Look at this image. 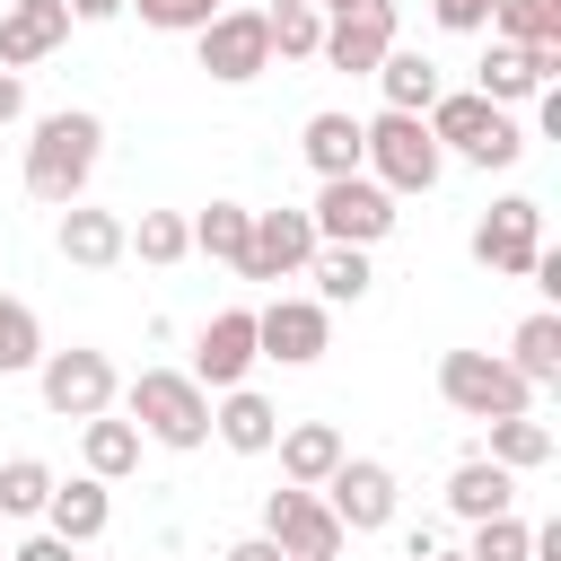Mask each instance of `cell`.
<instances>
[{
    "instance_id": "5",
    "label": "cell",
    "mask_w": 561,
    "mask_h": 561,
    "mask_svg": "<svg viewBox=\"0 0 561 561\" xmlns=\"http://www.w3.org/2000/svg\"><path fill=\"white\" fill-rule=\"evenodd\" d=\"M307 219H316V245H386L403 210H394V193L377 175H316Z\"/></svg>"
},
{
    "instance_id": "21",
    "label": "cell",
    "mask_w": 561,
    "mask_h": 561,
    "mask_svg": "<svg viewBox=\"0 0 561 561\" xmlns=\"http://www.w3.org/2000/svg\"><path fill=\"white\" fill-rule=\"evenodd\" d=\"M114 482H96V473H70V482H53V500H44V526L61 535V543H96L105 535V517H114V500H105Z\"/></svg>"
},
{
    "instance_id": "8",
    "label": "cell",
    "mask_w": 561,
    "mask_h": 561,
    "mask_svg": "<svg viewBox=\"0 0 561 561\" xmlns=\"http://www.w3.org/2000/svg\"><path fill=\"white\" fill-rule=\"evenodd\" d=\"M535 254H543V202L500 193V202L473 219V263H482V272H500V280H526V272H535Z\"/></svg>"
},
{
    "instance_id": "3",
    "label": "cell",
    "mask_w": 561,
    "mask_h": 561,
    "mask_svg": "<svg viewBox=\"0 0 561 561\" xmlns=\"http://www.w3.org/2000/svg\"><path fill=\"white\" fill-rule=\"evenodd\" d=\"M430 123V140L438 149H456L465 167H517L526 158V123L508 114V105H491V96H473V88H438V105L421 114Z\"/></svg>"
},
{
    "instance_id": "45",
    "label": "cell",
    "mask_w": 561,
    "mask_h": 561,
    "mask_svg": "<svg viewBox=\"0 0 561 561\" xmlns=\"http://www.w3.org/2000/svg\"><path fill=\"white\" fill-rule=\"evenodd\" d=\"M254 9H289V0H254Z\"/></svg>"
},
{
    "instance_id": "14",
    "label": "cell",
    "mask_w": 561,
    "mask_h": 561,
    "mask_svg": "<svg viewBox=\"0 0 561 561\" xmlns=\"http://www.w3.org/2000/svg\"><path fill=\"white\" fill-rule=\"evenodd\" d=\"M254 307H219L202 333H193V377L210 386V394H228V386H245L254 377Z\"/></svg>"
},
{
    "instance_id": "23",
    "label": "cell",
    "mask_w": 561,
    "mask_h": 561,
    "mask_svg": "<svg viewBox=\"0 0 561 561\" xmlns=\"http://www.w3.org/2000/svg\"><path fill=\"white\" fill-rule=\"evenodd\" d=\"M500 359H508L535 394H552V386H561V316H552V307H535V316L508 333V351H500Z\"/></svg>"
},
{
    "instance_id": "29",
    "label": "cell",
    "mask_w": 561,
    "mask_h": 561,
    "mask_svg": "<svg viewBox=\"0 0 561 561\" xmlns=\"http://www.w3.org/2000/svg\"><path fill=\"white\" fill-rule=\"evenodd\" d=\"M245 237H254V210L245 202H210V210H193V254H210V263H245Z\"/></svg>"
},
{
    "instance_id": "26",
    "label": "cell",
    "mask_w": 561,
    "mask_h": 561,
    "mask_svg": "<svg viewBox=\"0 0 561 561\" xmlns=\"http://www.w3.org/2000/svg\"><path fill=\"white\" fill-rule=\"evenodd\" d=\"M307 280H316V298H324V307H359V298L377 289L368 245H316V254H307Z\"/></svg>"
},
{
    "instance_id": "12",
    "label": "cell",
    "mask_w": 561,
    "mask_h": 561,
    "mask_svg": "<svg viewBox=\"0 0 561 561\" xmlns=\"http://www.w3.org/2000/svg\"><path fill=\"white\" fill-rule=\"evenodd\" d=\"M254 351L280 359V368H316V359L333 351L324 298H272V307H254Z\"/></svg>"
},
{
    "instance_id": "37",
    "label": "cell",
    "mask_w": 561,
    "mask_h": 561,
    "mask_svg": "<svg viewBox=\"0 0 561 561\" xmlns=\"http://www.w3.org/2000/svg\"><path fill=\"white\" fill-rule=\"evenodd\" d=\"M430 18H438L447 35H482V26H491V0H430Z\"/></svg>"
},
{
    "instance_id": "19",
    "label": "cell",
    "mask_w": 561,
    "mask_h": 561,
    "mask_svg": "<svg viewBox=\"0 0 561 561\" xmlns=\"http://www.w3.org/2000/svg\"><path fill=\"white\" fill-rule=\"evenodd\" d=\"M53 245H61V263H79V272H105V263H123V210L70 202V210H61V228H53Z\"/></svg>"
},
{
    "instance_id": "25",
    "label": "cell",
    "mask_w": 561,
    "mask_h": 561,
    "mask_svg": "<svg viewBox=\"0 0 561 561\" xmlns=\"http://www.w3.org/2000/svg\"><path fill=\"white\" fill-rule=\"evenodd\" d=\"M298 149H307V167H316V175H359V114H342V105L307 114Z\"/></svg>"
},
{
    "instance_id": "30",
    "label": "cell",
    "mask_w": 561,
    "mask_h": 561,
    "mask_svg": "<svg viewBox=\"0 0 561 561\" xmlns=\"http://www.w3.org/2000/svg\"><path fill=\"white\" fill-rule=\"evenodd\" d=\"M482 456L508 465V473H535V465H552V421L508 412V421H491V447H482Z\"/></svg>"
},
{
    "instance_id": "22",
    "label": "cell",
    "mask_w": 561,
    "mask_h": 561,
    "mask_svg": "<svg viewBox=\"0 0 561 561\" xmlns=\"http://www.w3.org/2000/svg\"><path fill=\"white\" fill-rule=\"evenodd\" d=\"M368 79L386 88V105H394V114H430V105H438V88H447V79H438V61H430V53H412V44H386V61H377Z\"/></svg>"
},
{
    "instance_id": "31",
    "label": "cell",
    "mask_w": 561,
    "mask_h": 561,
    "mask_svg": "<svg viewBox=\"0 0 561 561\" xmlns=\"http://www.w3.org/2000/svg\"><path fill=\"white\" fill-rule=\"evenodd\" d=\"M53 465L44 456H0V517H44V500H53Z\"/></svg>"
},
{
    "instance_id": "41",
    "label": "cell",
    "mask_w": 561,
    "mask_h": 561,
    "mask_svg": "<svg viewBox=\"0 0 561 561\" xmlns=\"http://www.w3.org/2000/svg\"><path fill=\"white\" fill-rule=\"evenodd\" d=\"M26 114V70H0V131Z\"/></svg>"
},
{
    "instance_id": "24",
    "label": "cell",
    "mask_w": 561,
    "mask_h": 561,
    "mask_svg": "<svg viewBox=\"0 0 561 561\" xmlns=\"http://www.w3.org/2000/svg\"><path fill=\"white\" fill-rule=\"evenodd\" d=\"M447 508L473 526V517H500V508H517V473L508 465H491V456H465L456 473H447Z\"/></svg>"
},
{
    "instance_id": "11",
    "label": "cell",
    "mask_w": 561,
    "mask_h": 561,
    "mask_svg": "<svg viewBox=\"0 0 561 561\" xmlns=\"http://www.w3.org/2000/svg\"><path fill=\"white\" fill-rule=\"evenodd\" d=\"M263 535L289 552V561H333L351 535H342V517L324 508V491H298V482H280V491H263Z\"/></svg>"
},
{
    "instance_id": "9",
    "label": "cell",
    "mask_w": 561,
    "mask_h": 561,
    "mask_svg": "<svg viewBox=\"0 0 561 561\" xmlns=\"http://www.w3.org/2000/svg\"><path fill=\"white\" fill-rule=\"evenodd\" d=\"M193 44H202V70L219 88H245L272 70V18L263 9H219L210 26H193Z\"/></svg>"
},
{
    "instance_id": "15",
    "label": "cell",
    "mask_w": 561,
    "mask_h": 561,
    "mask_svg": "<svg viewBox=\"0 0 561 561\" xmlns=\"http://www.w3.org/2000/svg\"><path fill=\"white\" fill-rule=\"evenodd\" d=\"M316 254V219L307 210H254V237H245V280H298Z\"/></svg>"
},
{
    "instance_id": "28",
    "label": "cell",
    "mask_w": 561,
    "mask_h": 561,
    "mask_svg": "<svg viewBox=\"0 0 561 561\" xmlns=\"http://www.w3.org/2000/svg\"><path fill=\"white\" fill-rule=\"evenodd\" d=\"M123 254H140V263H184L193 254V219L184 210H140V219H123Z\"/></svg>"
},
{
    "instance_id": "6",
    "label": "cell",
    "mask_w": 561,
    "mask_h": 561,
    "mask_svg": "<svg viewBox=\"0 0 561 561\" xmlns=\"http://www.w3.org/2000/svg\"><path fill=\"white\" fill-rule=\"evenodd\" d=\"M35 394H44V412H53V421H96V412H114L123 377H114V359H105V351L70 342V351H44V359H35Z\"/></svg>"
},
{
    "instance_id": "35",
    "label": "cell",
    "mask_w": 561,
    "mask_h": 561,
    "mask_svg": "<svg viewBox=\"0 0 561 561\" xmlns=\"http://www.w3.org/2000/svg\"><path fill=\"white\" fill-rule=\"evenodd\" d=\"M35 359H44L35 307H26V298H0V377H18V368H35Z\"/></svg>"
},
{
    "instance_id": "44",
    "label": "cell",
    "mask_w": 561,
    "mask_h": 561,
    "mask_svg": "<svg viewBox=\"0 0 561 561\" xmlns=\"http://www.w3.org/2000/svg\"><path fill=\"white\" fill-rule=\"evenodd\" d=\"M421 561H465V552H447V543H438V552H421Z\"/></svg>"
},
{
    "instance_id": "20",
    "label": "cell",
    "mask_w": 561,
    "mask_h": 561,
    "mask_svg": "<svg viewBox=\"0 0 561 561\" xmlns=\"http://www.w3.org/2000/svg\"><path fill=\"white\" fill-rule=\"evenodd\" d=\"M272 456H280V482H298V491H316L351 447H342V430L333 421H280V438H272Z\"/></svg>"
},
{
    "instance_id": "13",
    "label": "cell",
    "mask_w": 561,
    "mask_h": 561,
    "mask_svg": "<svg viewBox=\"0 0 561 561\" xmlns=\"http://www.w3.org/2000/svg\"><path fill=\"white\" fill-rule=\"evenodd\" d=\"M552 79H561V44H508V35H491V53L473 61V96H491V105H526Z\"/></svg>"
},
{
    "instance_id": "43",
    "label": "cell",
    "mask_w": 561,
    "mask_h": 561,
    "mask_svg": "<svg viewBox=\"0 0 561 561\" xmlns=\"http://www.w3.org/2000/svg\"><path fill=\"white\" fill-rule=\"evenodd\" d=\"M307 9H324V18H342V9H359V0H307Z\"/></svg>"
},
{
    "instance_id": "4",
    "label": "cell",
    "mask_w": 561,
    "mask_h": 561,
    "mask_svg": "<svg viewBox=\"0 0 561 561\" xmlns=\"http://www.w3.org/2000/svg\"><path fill=\"white\" fill-rule=\"evenodd\" d=\"M359 175H377V184L403 202V193H430V184L447 175V149L430 140L421 114H394V105H386L377 123H359Z\"/></svg>"
},
{
    "instance_id": "39",
    "label": "cell",
    "mask_w": 561,
    "mask_h": 561,
    "mask_svg": "<svg viewBox=\"0 0 561 561\" xmlns=\"http://www.w3.org/2000/svg\"><path fill=\"white\" fill-rule=\"evenodd\" d=\"M535 131H543V140H561V79H552V88H535Z\"/></svg>"
},
{
    "instance_id": "7",
    "label": "cell",
    "mask_w": 561,
    "mask_h": 561,
    "mask_svg": "<svg viewBox=\"0 0 561 561\" xmlns=\"http://www.w3.org/2000/svg\"><path fill=\"white\" fill-rule=\"evenodd\" d=\"M438 394H447L465 421H508V412H535V386H526L500 351H447V359H438Z\"/></svg>"
},
{
    "instance_id": "18",
    "label": "cell",
    "mask_w": 561,
    "mask_h": 561,
    "mask_svg": "<svg viewBox=\"0 0 561 561\" xmlns=\"http://www.w3.org/2000/svg\"><path fill=\"white\" fill-rule=\"evenodd\" d=\"M210 438H219V447H237V456H272V438H280V412H272V394H254V386H228V394H210Z\"/></svg>"
},
{
    "instance_id": "38",
    "label": "cell",
    "mask_w": 561,
    "mask_h": 561,
    "mask_svg": "<svg viewBox=\"0 0 561 561\" xmlns=\"http://www.w3.org/2000/svg\"><path fill=\"white\" fill-rule=\"evenodd\" d=\"M9 561H79V543H61V535L44 526V535H26V543H9Z\"/></svg>"
},
{
    "instance_id": "40",
    "label": "cell",
    "mask_w": 561,
    "mask_h": 561,
    "mask_svg": "<svg viewBox=\"0 0 561 561\" xmlns=\"http://www.w3.org/2000/svg\"><path fill=\"white\" fill-rule=\"evenodd\" d=\"M219 561H289V552H280V543H272V535H237V543H228V552H219Z\"/></svg>"
},
{
    "instance_id": "34",
    "label": "cell",
    "mask_w": 561,
    "mask_h": 561,
    "mask_svg": "<svg viewBox=\"0 0 561 561\" xmlns=\"http://www.w3.org/2000/svg\"><path fill=\"white\" fill-rule=\"evenodd\" d=\"M491 26L508 44H561V0H491Z\"/></svg>"
},
{
    "instance_id": "33",
    "label": "cell",
    "mask_w": 561,
    "mask_h": 561,
    "mask_svg": "<svg viewBox=\"0 0 561 561\" xmlns=\"http://www.w3.org/2000/svg\"><path fill=\"white\" fill-rule=\"evenodd\" d=\"M526 543H535V526H526L517 508H500V517H473L465 561H526Z\"/></svg>"
},
{
    "instance_id": "46",
    "label": "cell",
    "mask_w": 561,
    "mask_h": 561,
    "mask_svg": "<svg viewBox=\"0 0 561 561\" xmlns=\"http://www.w3.org/2000/svg\"><path fill=\"white\" fill-rule=\"evenodd\" d=\"M0 561H9V543H0Z\"/></svg>"
},
{
    "instance_id": "10",
    "label": "cell",
    "mask_w": 561,
    "mask_h": 561,
    "mask_svg": "<svg viewBox=\"0 0 561 561\" xmlns=\"http://www.w3.org/2000/svg\"><path fill=\"white\" fill-rule=\"evenodd\" d=\"M316 491H324V508L342 517V535H386V526H394V500H403V491H394V465H377V456H342Z\"/></svg>"
},
{
    "instance_id": "32",
    "label": "cell",
    "mask_w": 561,
    "mask_h": 561,
    "mask_svg": "<svg viewBox=\"0 0 561 561\" xmlns=\"http://www.w3.org/2000/svg\"><path fill=\"white\" fill-rule=\"evenodd\" d=\"M263 18H272V61H316V44H324V9L289 0V9H263Z\"/></svg>"
},
{
    "instance_id": "16",
    "label": "cell",
    "mask_w": 561,
    "mask_h": 561,
    "mask_svg": "<svg viewBox=\"0 0 561 561\" xmlns=\"http://www.w3.org/2000/svg\"><path fill=\"white\" fill-rule=\"evenodd\" d=\"M386 44H394V0H359V9L324 18L316 61H333V70H351V79H368V70L386 61Z\"/></svg>"
},
{
    "instance_id": "17",
    "label": "cell",
    "mask_w": 561,
    "mask_h": 561,
    "mask_svg": "<svg viewBox=\"0 0 561 561\" xmlns=\"http://www.w3.org/2000/svg\"><path fill=\"white\" fill-rule=\"evenodd\" d=\"M53 44H70V0H0V70H35Z\"/></svg>"
},
{
    "instance_id": "27",
    "label": "cell",
    "mask_w": 561,
    "mask_h": 561,
    "mask_svg": "<svg viewBox=\"0 0 561 561\" xmlns=\"http://www.w3.org/2000/svg\"><path fill=\"white\" fill-rule=\"evenodd\" d=\"M79 465H88L96 482H123V473H140V430H131V421H114V412L79 421Z\"/></svg>"
},
{
    "instance_id": "2",
    "label": "cell",
    "mask_w": 561,
    "mask_h": 561,
    "mask_svg": "<svg viewBox=\"0 0 561 561\" xmlns=\"http://www.w3.org/2000/svg\"><path fill=\"white\" fill-rule=\"evenodd\" d=\"M123 403H131V430H140L149 447H175V456L210 447V386H202L193 368H140V377L123 386Z\"/></svg>"
},
{
    "instance_id": "1",
    "label": "cell",
    "mask_w": 561,
    "mask_h": 561,
    "mask_svg": "<svg viewBox=\"0 0 561 561\" xmlns=\"http://www.w3.org/2000/svg\"><path fill=\"white\" fill-rule=\"evenodd\" d=\"M96 158H105V123H96L88 105H61V114H44V123H35V140H26V202H44V210H70V202L88 193Z\"/></svg>"
},
{
    "instance_id": "36",
    "label": "cell",
    "mask_w": 561,
    "mask_h": 561,
    "mask_svg": "<svg viewBox=\"0 0 561 561\" xmlns=\"http://www.w3.org/2000/svg\"><path fill=\"white\" fill-rule=\"evenodd\" d=\"M123 9H140V26H158V35H193L219 18V0H123Z\"/></svg>"
},
{
    "instance_id": "42",
    "label": "cell",
    "mask_w": 561,
    "mask_h": 561,
    "mask_svg": "<svg viewBox=\"0 0 561 561\" xmlns=\"http://www.w3.org/2000/svg\"><path fill=\"white\" fill-rule=\"evenodd\" d=\"M123 0H70V26H114Z\"/></svg>"
}]
</instances>
